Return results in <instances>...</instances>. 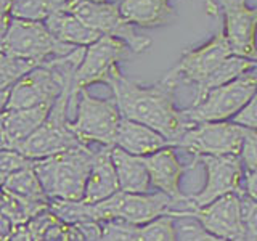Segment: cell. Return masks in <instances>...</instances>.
Segmentation results:
<instances>
[{
    "instance_id": "cell-1",
    "label": "cell",
    "mask_w": 257,
    "mask_h": 241,
    "mask_svg": "<svg viewBox=\"0 0 257 241\" xmlns=\"http://www.w3.org/2000/svg\"><path fill=\"white\" fill-rule=\"evenodd\" d=\"M119 108L120 116L151 127L174 145L193 127L183 116L182 109L175 108L174 92L177 82L166 76L153 85H142L125 77L119 68H112L106 82Z\"/></svg>"
},
{
    "instance_id": "cell-2",
    "label": "cell",
    "mask_w": 257,
    "mask_h": 241,
    "mask_svg": "<svg viewBox=\"0 0 257 241\" xmlns=\"http://www.w3.org/2000/svg\"><path fill=\"white\" fill-rule=\"evenodd\" d=\"M95 151L87 145L34 161V172L48 199L80 201L93 164Z\"/></svg>"
},
{
    "instance_id": "cell-3",
    "label": "cell",
    "mask_w": 257,
    "mask_h": 241,
    "mask_svg": "<svg viewBox=\"0 0 257 241\" xmlns=\"http://www.w3.org/2000/svg\"><path fill=\"white\" fill-rule=\"evenodd\" d=\"M72 80H68L64 85L61 95L55 100L44 124L16 148V151H20L23 156H26L31 161H39L84 145L72 132L69 124L71 120L68 119Z\"/></svg>"
},
{
    "instance_id": "cell-4",
    "label": "cell",
    "mask_w": 257,
    "mask_h": 241,
    "mask_svg": "<svg viewBox=\"0 0 257 241\" xmlns=\"http://www.w3.org/2000/svg\"><path fill=\"white\" fill-rule=\"evenodd\" d=\"M172 209H175V203L161 191L125 193L119 190L101 203H87V215L90 222L124 220L142 227L161 215H169Z\"/></svg>"
},
{
    "instance_id": "cell-5",
    "label": "cell",
    "mask_w": 257,
    "mask_h": 241,
    "mask_svg": "<svg viewBox=\"0 0 257 241\" xmlns=\"http://www.w3.org/2000/svg\"><path fill=\"white\" fill-rule=\"evenodd\" d=\"M257 90V68L246 71L238 79L222 87L212 88L203 100L182 109L185 119L191 126L201 123H220L230 120L246 106Z\"/></svg>"
},
{
    "instance_id": "cell-6",
    "label": "cell",
    "mask_w": 257,
    "mask_h": 241,
    "mask_svg": "<svg viewBox=\"0 0 257 241\" xmlns=\"http://www.w3.org/2000/svg\"><path fill=\"white\" fill-rule=\"evenodd\" d=\"M119 108L114 100L95 98L82 88L77 93V114L72 120L71 129L84 145L100 143L101 147L112 148L116 143L117 129L120 124Z\"/></svg>"
},
{
    "instance_id": "cell-7",
    "label": "cell",
    "mask_w": 257,
    "mask_h": 241,
    "mask_svg": "<svg viewBox=\"0 0 257 241\" xmlns=\"http://www.w3.org/2000/svg\"><path fill=\"white\" fill-rule=\"evenodd\" d=\"M64 12L74 15L85 26L98 32L122 40L134 53H143L151 47V39L137 34L134 24L128 23L114 4H92V2H68Z\"/></svg>"
},
{
    "instance_id": "cell-8",
    "label": "cell",
    "mask_w": 257,
    "mask_h": 241,
    "mask_svg": "<svg viewBox=\"0 0 257 241\" xmlns=\"http://www.w3.org/2000/svg\"><path fill=\"white\" fill-rule=\"evenodd\" d=\"M74 48L60 42L44 21H24L12 18L7 34L5 53L15 58L44 63L47 56H66Z\"/></svg>"
},
{
    "instance_id": "cell-9",
    "label": "cell",
    "mask_w": 257,
    "mask_h": 241,
    "mask_svg": "<svg viewBox=\"0 0 257 241\" xmlns=\"http://www.w3.org/2000/svg\"><path fill=\"white\" fill-rule=\"evenodd\" d=\"M169 215H172L174 219H180V217L195 219L209 233L219 238L230 241H244L246 228L243 199H241V195H236V193L225 195L201 207L172 209Z\"/></svg>"
},
{
    "instance_id": "cell-10",
    "label": "cell",
    "mask_w": 257,
    "mask_h": 241,
    "mask_svg": "<svg viewBox=\"0 0 257 241\" xmlns=\"http://www.w3.org/2000/svg\"><path fill=\"white\" fill-rule=\"evenodd\" d=\"M246 129L233 120L195 124L175 143L190 155L199 156H239Z\"/></svg>"
},
{
    "instance_id": "cell-11",
    "label": "cell",
    "mask_w": 257,
    "mask_h": 241,
    "mask_svg": "<svg viewBox=\"0 0 257 241\" xmlns=\"http://www.w3.org/2000/svg\"><path fill=\"white\" fill-rule=\"evenodd\" d=\"M128 48L122 40L101 36L92 45L85 47L84 58L72 80V95L71 101L77 100V93L92 84L108 82L112 68L117 66L119 61L128 58Z\"/></svg>"
},
{
    "instance_id": "cell-12",
    "label": "cell",
    "mask_w": 257,
    "mask_h": 241,
    "mask_svg": "<svg viewBox=\"0 0 257 241\" xmlns=\"http://www.w3.org/2000/svg\"><path fill=\"white\" fill-rule=\"evenodd\" d=\"M196 161L203 164L206 171V183L203 190H199L196 195L188 196V207L206 206L230 193H236V195L244 193V166L239 156H199Z\"/></svg>"
},
{
    "instance_id": "cell-13",
    "label": "cell",
    "mask_w": 257,
    "mask_h": 241,
    "mask_svg": "<svg viewBox=\"0 0 257 241\" xmlns=\"http://www.w3.org/2000/svg\"><path fill=\"white\" fill-rule=\"evenodd\" d=\"M231 55L228 40L225 37L223 29H220L206 44L185 52L180 61L167 72L166 77L177 84L187 82L198 87Z\"/></svg>"
},
{
    "instance_id": "cell-14",
    "label": "cell",
    "mask_w": 257,
    "mask_h": 241,
    "mask_svg": "<svg viewBox=\"0 0 257 241\" xmlns=\"http://www.w3.org/2000/svg\"><path fill=\"white\" fill-rule=\"evenodd\" d=\"M222 8L231 53L257 61V7L251 8L246 0H217Z\"/></svg>"
},
{
    "instance_id": "cell-15",
    "label": "cell",
    "mask_w": 257,
    "mask_h": 241,
    "mask_svg": "<svg viewBox=\"0 0 257 241\" xmlns=\"http://www.w3.org/2000/svg\"><path fill=\"white\" fill-rule=\"evenodd\" d=\"M143 163L147 166L151 187H155L158 191L167 195L175 203V206L183 204V207L180 209L190 206V198L183 195L180 188V180L185 172V166L180 163L179 156L175 155L174 147L159 150L150 156H145Z\"/></svg>"
},
{
    "instance_id": "cell-16",
    "label": "cell",
    "mask_w": 257,
    "mask_h": 241,
    "mask_svg": "<svg viewBox=\"0 0 257 241\" xmlns=\"http://www.w3.org/2000/svg\"><path fill=\"white\" fill-rule=\"evenodd\" d=\"M117 191L119 180L111 159V148L103 147L100 151H95L93 164L85 182L82 201L88 204H96L116 195Z\"/></svg>"
},
{
    "instance_id": "cell-17",
    "label": "cell",
    "mask_w": 257,
    "mask_h": 241,
    "mask_svg": "<svg viewBox=\"0 0 257 241\" xmlns=\"http://www.w3.org/2000/svg\"><path fill=\"white\" fill-rule=\"evenodd\" d=\"M114 147L131 153L134 156L145 158L159 150L174 147V145L159 132L153 131L151 127L122 117L117 129Z\"/></svg>"
},
{
    "instance_id": "cell-18",
    "label": "cell",
    "mask_w": 257,
    "mask_h": 241,
    "mask_svg": "<svg viewBox=\"0 0 257 241\" xmlns=\"http://www.w3.org/2000/svg\"><path fill=\"white\" fill-rule=\"evenodd\" d=\"M53 103L39 104V106L26 109H5L2 112V123L12 150L18 148L24 140H28L44 124Z\"/></svg>"
},
{
    "instance_id": "cell-19",
    "label": "cell",
    "mask_w": 257,
    "mask_h": 241,
    "mask_svg": "<svg viewBox=\"0 0 257 241\" xmlns=\"http://www.w3.org/2000/svg\"><path fill=\"white\" fill-rule=\"evenodd\" d=\"M171 0H122L119 10L124 18L142 28H158L175 18Z\"/></svg>"
},
{
    "instance_id": "cell-20",
    "label": "cell",
    "mask_w": 257,
    "mask_h": 241,
    "mask_svg": "<svg viewBox=\"0 0 257 241\" xmlns=\"http://www.w3.org/2000/svg\"><path fill=\"white\" fill-rule=\"evenodd\" d=\"M111 159L116 169L119 190L125 193H150V175L143 158L134 156L117 147L111 148Z\"/></svg>"
},
{
    "instance_id": "cell-21",
    "label": "cell",
    "mask_w": 257,
    "mask_h": 241,
    "mask_svg": "<svg viewBox=\"0 0 257 241\" xmlns=\"http://www.w3.org/2000/svg\"><path fill=\"white\" fill-rule=\"evenodd\" d=\"M48 31L60 40L71 47H88L101 36L77 20L69 12H55L44 21Z\"/></svg>"
},
{
    "instance_id": "cell-22",
    "label": "cell",
    "mask_w": 257,
    "mask_h": 241,
    "mask_svg": "<svg viewBox=\"0 0 257 241\" xmlns=\"http://www.w3.org/2000/svg\"><path fill=\"white\" fill-rule=\"evenodd\" d=\"M254 68H257V61L246 60V58H241V56L231 55L230 58L225 60L220 66L204 80L203 84H199L196 87V96H195V101L193 103L203 100L207 95V92H211L212 88L228 84V82H231V80L238 79L241 74H244L246 71H251Z\"/></svg>"
},
{
    "instance_id": "cell-23",
    "label": "cell",
    "mask_w": 257,
    "mask_h": 241,
    "mask_svg": "<svg viewBox=\"0 0 257 241\" xmlns=\"http://www.w3.org/2000/svg\"><path fill=\"white\" fill-rule=\"evenodd\" d=\"M2 190L26 201H32V203H48V198L34 172V164L8 175L2 182Z\"/></svg>"
},
{
    "instance_id": "cell-24",
    "label": "cell",
    "mask_w": 257,
    "mask_h": 241,
    "mask_svg": "<svg viewBox=\"0 0 257 241\" xmlns=\"http://www.w3.org/2000/svg\"><path fill=\"white\" fill-rule=\"evenodd\" d=\"M36 66H39V63L20 60L7 53H0V92L10 90L26 72L34 69Z\"/></svg>"
},
{
    "instance_id": "cell-25",
    "label": "cell",
    "mask_w": 257,
    "mask_h": 241,
    "mask_svg": "<svg viewBox=\"0 0 257 241\" xmlns=\"http://www.w3.org/2000/svg\"><path fill=\"white\" fill-rule=\"evenodd\" d=\"M137 241H179L177 239L175 219L172 215H161L139 227Z\"/></svg>"
},
{
    "instance_id": "cell-26",
    "label": "cell",
    "mask_w": 257,
    "mask_h": 241,
    "mask_svg": "<svg viewBox=\"0 0 257 241\" xmlns=\"http://www.w3.org/2000/svg\"><path fill=\"white\" fill-rule=\"evenodd\" d=\"M10 16L24 21H45L50 16V10L45 0H15Z\"/></svg>"
},
{
    "instance_id": "cell-27",
    "label": "cell",
    "mask_w": 257,
    "mask_h": 241,
    "mask_svg": "<svg viewBox=\"0 0 257 241\" xmlns=\"http://www.w3.org/2000/svg\"><path fill=\"white\" fill-rule=\"evenodd\" d=\"M175 228L179 241H230L209 233L198 220L190 219V217L175 219Z\"/></svg>"
},
{
    "instance_id": "cell-28",
    "label": "cell",
    "mask_w": 257,
    "mask_h": 241,
    "mask_svg": "<svg viewBox=\"0 0 257 241\" xmlns=\"http://www.w3.org/2000/svg\"><path fill=\"white\" fill-rule=\"evenodd\" d=\"M100 241H137L139 227L124 220H104L100 222Z\"/></svg>"
},
{
    "instance_id": "cell-29",
    "label": "cell",
    "mask_w": 257,
    "mask_h": 241,
    "mask_svg": "<svg viewBox=\"0 0 257 241\" xmlns=\"http://www.w3.org/2000/svg\"><path fill=\"white\" fill-rule=\"evenodd\" d=\"M34 164V161L23 156L16 150H4L0 151V182H4L8 175L20 171L23 167H28Z\"/></svg>"
},
{
    "instance_id": "cell-30",
    "label": "cell",
    "mask_w": 257,
    "mask_h": 241,
    "mask_svg": "<svg viewBox=\"0 0 257 241\" xmlns=\"http://www.w3.org/2000/svg\"><path fill=\"white\" fill-rule=\"evenodd\" d=\"M239 159L246 171H257V131L246 129Z\"/></svg>"
},
{
    "instance_id": "cell-31",
    "label": "cell",
    "mask_w": 257,
    "mask_h": 241,
    "mask_svg": "<svg viewBox=\"0 0 257 241\" xmlns=\"http://www.w3.org/2000/svg\"><path fill=\"white\" fill-rule=\"evenodd\" d=\"M244 214V241H257V203H252L244 193H241Z\"/></svg>"
},
{
    "instance_id": "cell-32",
    "label": "cell",
    "mask_w": 257,
    "mask_h": 241,
    "mask_svg": "<svg viewBox=\"0 0 257 241\" xmlns=\"http://www.w3.org/2000/svg\"><path fill=\"white\" fill-rule=\"evenodd\" d=\"M233 123L244 127V129L257 131V90L251 96V100L246 103V106L233 117Z\"/></svg>"
},
{
    "instance_id": "cell-33",
    "label": "cell",
    "mask_w": 257,
    "mask_h": 241,
    "mask_svg": "<svg viewBox=\"0 0 257 241\" xmlns=\"http://www.w3.org/2000/svg\"><path fill=\"white\" fill-rule=\"evenodd\" d=\"M244 195L252 203H257V171L244 172Z\"/></svg>"
},
{
    "instance_id": "cell-34",
    "label": "cell",
    "mask_w": 257,
    "mask_h": 241,
    "mask_svg": "<svg viewBox=\"0 0 257 241\" xmlns=\"http://www.w3.org/2000/svg\"><path fill=\"white\" fill-rule=\"evenodd\" d=\"M12 16L0 13V53H5V44H7V34L10 29Z\"/></svg>"
},
{
    "instance_id": "cell-35",
    "label": "cell",
    "mask_w": 257,
    "mask_h": 241,
    "mask_svg": "<svg viewBox=\"0 0 257 241\" xmlns=\"http://www.w3.org/2000/svg\"><path fill=\"white\" fill-rule=\"evenodd\" d=\"M69 0H45V4L48 7V10H50V15L55 13V12H61L64 10V7L68 5Z\"/></svg>"
},
{
    "instance_id": "cell-36",
    "label": "cell",
    "mask_w": 257,
    "mask_h": 241,
    "mask_svg": "<svg viewBox=\"0 0 257 241\" xmlns=\"http://www.w3.org/2000/svg\"><path fill=\"white\" fill-rule=\"evenodd\" d=\"M4 150H12V147H10V142H8V137H7L5 127L2 123V112H0V151H4Z\"/></svg>"
},
{
    "instance_id": "cell-37",
    "label": "cell",
    "mask_w": 257,
    "mask_h": 241,
    "mask_svg": "<svg viewBox=\"0 0 257 241\" xmlns=\"http://www.w3.org/2000/svg\"><path fill=\"white\" fill-rule=\"evenodd\" d=\"M13 2H15V0H0V13L10 15Z\"/></svg>"
},
{
    "instance_id": "cell-38",
    "label": "cell",
    "mask_w": 257,
    "mask_h": 241,
    "mask_svg": "<svg viewBox=\"0 0 257 241\" xmlns=\"http://www.w3.org/2000/svg\"><path fill=\"white\" fill-rule=\"evenodd\" d=\"M8 96H10V90H4V92H0V112H4V111L7 109Z\"/></svg>"
},
{
    "instance_id": "cell-39",
    "label": "cell",
    "mask_w": 257,
    "mask_h": 241,
    "mask_svg": "<svg viewBox=\"0 0 257 241\" xmlns=\"http://www.w3.org/2000/svg\"><path fill=\"white\" fill-rule=\"evenodd\" d=\"M69 2H92V4H104L106 0H69Z\"/></svg>"
}]
</instances>
